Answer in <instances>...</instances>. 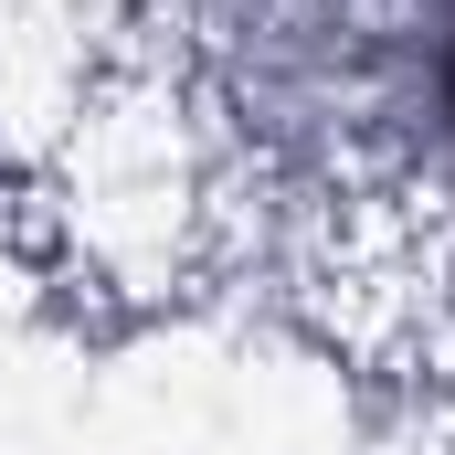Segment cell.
Returning a JSON list of instances; mask_svg holds the SVG:
<instances>
[{
  "label": "cell",
  "instance_id": "obj_1",
  "mask_svg": "<svg viewBox=\"0 0 455 455\" xmlns=\"http://www.w3.org/2000/svg\"><path fill=\"white\" fill-rule=\"evenodd\" d=\"M445 116H455V43H445Z\"/></svg>",
  "mask_w": 455,
  "mask_h": 455
}]
</instances>
